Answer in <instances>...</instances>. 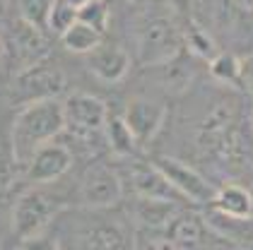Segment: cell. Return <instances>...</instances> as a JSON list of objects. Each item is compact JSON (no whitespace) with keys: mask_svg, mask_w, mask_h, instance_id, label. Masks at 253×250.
<instances>
[{"mask_svg":"<svg viewBox=\"0 0 253 250\" xmlns=\"http://www.w3.org/2000/svg\"><path fill=\"white\" fill-rule=\"evenodd\" d=\"M65 130V115L60 99H39L32 104H24L15 123H12V154L20 166H27L32 154L41 144L56 140Z\"/></svg>","mask_w":253,"mask_h":250,"instance_id":"obj_1","label":"cell"},{"mask_svg":"<svg viewBox=\"0 0 253 250\" xmlns=\"http://www.w3.org/2000/svg\"><path fill=\"white\" fill-rule=\"evenodd\" d=\"M183 51V32L169 17H150L140 27L137 58L142 65H162Z\"/></svg>","mask_w":253,"mask_h":250,"instance_id":"obj_2","label":"cell"},{"mask_svg":"<svg viewBox=\"0 0 253 250\" xmlns=\"http://www.w3.org/2000/svg\"><path fill=\"white\" fill-rule=\"evenodd\" d=\"M164 238L155 241V246H169V248H210V246H232L224 241L212 226L205 221V216L178 212L174 219L159 231Z\"/></svg>","mask_w":253,"mask_h":250,"instance_id":"obj_3","label":"cell"},{"mask_svg":"<svg viewBox=\"0 0 253 250\" xmlns=\"http://www.w3.org/2000/svg\"><path fill=\"white\" fill-rule=\"evenodd\" d=\"M53 214H56V205L43 192L29 190L20 195V200L15 202V210H12V231L20 238V243L43 236Z\"/></svg>","mask_w":253,"mask_h":250,"instance_id":"obj_4","label":"cell"},{"mask_svg":"<svg viewBox=\"0 0 253 250\" xmlns=\"http://www.w3.org/2000/svg\"><path fill=\"white\" fill-rule=\"evenodd\" d=\"M65 92V75L51 63H34L27 65L15 82V101L32 104L39 99H58Z\"/></svg>","mask_w":253,"mask_h":250,"instance_id":"obj_5","label":"cell"},{"mask_svg":"<svg viewBox=\"0 0 253 250\" xmlns=\"http://www.w3.org/2000/svg\"><path fill=\"white\" fill-rule=\"evenodd\" d=\"M155 164L159 166V171L169 178V183L174 185L176 192L186 202H198V205L212 202L217 188L198 169L188 166L181 159H174V156H159V159H155Z\"/></svg>","mask_w":253,"mask_h":250,"instance_id":"obj_6","label":"cell"},{"mask_svg":"<svg viewBox=\"0 0 253 250\" xmlns=\"http://www.w3.org/2000/svg\"><path fill=\"white\" fill-rule=\"evenodd\" d=\"M121 178L118 173L106 166V164H94L84 171L82 185H80V197L82 205L89 210H109L121 200Z\"/></svg>","mask_w":253,"mask_h":250,"instance_id":"obj_7","label":"cell"},{"mask_svg":"<svg viewBox=\"0 0 253 250\" xmlns=\"http://www.w3.org/2000/svg\"><path fill=\"white\" fill-rule=\"evenodd\" d=\"M63 115H65V128L80 135H94L104 130L109 111L99 96L70 94L63 99Z\"/></svg>","mask_w":253,"mask_h":250,"instance_id":"obj_8","label":"cell"},{"mask_svg":"<svg viewBox=\"0 0 253 250\" xmlns=\"http://www.w3.org/2000/svg\"><path fill=\"white\" fill-rule=\"evenodd\" d=\"M167 118V108L162 101L155 99H145V96H135L126 104V111H123V120L126 125L130 128V133L135 135L137 144H147L152 142L162 128Z\"/></svg>","mask_w":253,"mask_h":250,"instance_id":"obj_9","label":"cell"},{"mask_svg":"<svg viewBox=\"0 0 253 250\" xmlns=\"http://www.w3.org/2000/svg\"><path fill=\"white\" fill-rule=\"evenodd\" d=\"M70 166H73L70 149L65 144H58V142L51 140V142L41 144L39 149L32 154L24 171H27V178L32 183H51V180L60 178Z\"/></svg>","mask_w":253,"mask_h":250,"instance_id":"obj_10","label":"cell"},{"mask_svg":"<svg viewBox=\"0 0 253 250\" xmlns=\"http://www.w3.org/2000/svg\"><path fill=\"white\" fill-rule=\"evenodd\" d=\"M128 178H130V185L135 188L140 197L183 202V197L176 192V188L169 183V178L159 171L155 161H133L130 169H128Z\"/></svg>","mask_w":253,"mask_h":250,"instance_id":"obj_11","label":"cell"},{"mask_svg":"<svg viewBox=\"0 0 253 250\" xmlns=\"http://www.w3.org/2000/svg\"><path fill=\"white\" fill-rule=\"evenodd\" d=\"M87 68L92 75H97L101 82H121L130 70V56L116 48V46H104L99 43L94 51L87 53Z\"/></svg>","mask_w":253,"mask_h":250,"instance_id":"obj_12","label":"cell"},{"mask_svg":"<svg viewBox=\"0 0 253 250\" xmlns=\"http://www.w3.org/2000/svg\"><path fill=\"white\" fill-rule=\"evenodd\" d=\"M181 212V202L171 200H157V197H140L137 195L135 205V219L142 229L147 231H162L176 214Z\"/></svg>","mask_w":253,"mask_h":250,"instance_id":"obj_13","label":"cell"},{"mask_svg":"<svg viewBox=\"0 0 253 250\" xmlns=\"http://www.w3.org/2000/svg\"><path fill=\"white\" fill-rule=\"evenodd\" d=\"M212 207L229 216L239 219H253V192L239 183H227L214 190Z\"/></svg>","mask_w":253,"mask_h":250,"instance_id":"obj_14","label":"cell"},{"mask_svg":"<svg viewBox=\"0 0 253 250\" xmlns=\"http://www.w3.org/2000/svg\"><path fill=\"white\" fill-rule=\"evenodd\" d=\"M78 243L84 248H128V246H133V238L128 236V231L123 226L111 224V221H101L84 231V236Z\"/></svg>","mask_w":253,"mask_h":250,"instance_id":"obj_15","label":"cell"},{"mask_svg":"<svg viewBox=\"0 0 253 250\" xmlns=\"http://www.w3.org/2000/svg\"><path fill=\"white\" fill-rule=\"evenodd\" d=\"M205 221H208V224L212 226V231H217L224 241H229L232 246L244 243V241L253 243V219L229 216V214H224V212H219L212 207V214H208Z\"/></svg>","mask_w":253,"mask_h":250,"instance_id":"obj_16","label":"cell"},{"mask_svg":"<svg viewBox=\"0 0 253 250\" xmlns=\"http://www.w3.org/2000/svg\"><path fill=\"white\" fill-rule=\"evenodd\" d=\"M60 41H63V46L70 51V53H82V56H87L89 51H94L99 43L104 41V34L94 29V27H89V24H84V22H73L63 34H60Z\"/></svg>","mask_w":253,"mask_h":250,"instance_id":"obj_17","label":"cell"},{"mask_svg":"<svg viewBox=\"0 0 253 250\" xmlns=\"http://www.w3.org/2000/svg\"><path fill=\"white\" fill-rule=\"evenodd\" d=\"M104 137H106V144L111 147V152L118 154V156H133L135 154L137 140H135V135L130 133V128L126 125L123 115L121 118H109L106 115Z\"/></svg>","mask_w":253,"mask_h":250,"instance_id":"obj_18","label":"cell"},{"mask_svg":"<svg viewBox=\"0 0 253 250\" xmlns=\"http://www.w3.org/2000/svg\"><path fill=\"white\" fill-rule=\"evenodd\" d=\"M210 75L234 89H241V60L234 53H214L210 58Z\"/></svg>","mask_w":253,"mask_h":250,"instance_id":"obj_19","label":"cell"},{"mask_svg":"<svg viewBox=\"0 0 253 250\" xmlns=\"http://www.w3.org/2000/svg\"><path fill=\"white\" fill-rule=\"evenodd\" d=\"M56 0H17L20 7V19H24L27 24L37 27L41 32L48 29V15Z\"/></svg>","mask_w":253,"mask_h":250,"instance_id":"obj_20","label":"cell"},{"mask_svg":"<svg viewBox=\"0 0 253 250\" xmlns=\"http://www.w3.org/2000/svg\"><path fill=\"white\" fill-rule=\"evenodd\" d=\"M78 19L99 29L101 34L109 29V19H111V7L106 0H87L84 5L78 7Z\"/></svg>","mask_w":253,"mask_h":250,"instance_id":"obj_21","label":"cell"},{"mask_svg":"<svg viewBox=\"0 0 253 250\" xmlns=\"http://www.w3.org/2000/svg\"><path fill=\"white\" fill-rule=\"evenodd\" d=\"M183 46H188V51L195 58H205V60H210L217 53L214 41L203 29H198V27H191L188 32H183Z\"/></svg>","mask_w":253,"mask_h":250,"instance_id":"obj_22","label":"cell"},{"mask_svg":"<svg viewBox=\"0 0 253 250\" xmlns=\"http://www.w3.org/2000/svg\"><path fill=\"white\" fill-rule=\"evenodd\" d=\"M162 65H164V79L169 82L171 89L181 92V89H186V87L191 84V70H188L186 63L181 60V53L174 56L171 60H167V63H162Z\"/></svg>","mask_w":253,"mask_h":250,"instance_id":"obj_23","label":"cell"},{"mask_svg":"<svg viewBox=\"0 0 253 250\" xmlns=\"http://www.w3.org/2000/svg\"><path fill=\"white\" fill-rule=\"evenodd\" d=\"M73 22H78V10L73 5H68L65 0H56L48 15V29H53L56 34H63Z\"/></svg>","mask_w":253,"mask_h":250,"instance_id":"obj_24","label":"cell"},{"mask_svg":"<svg viewBox=\"0 0 253 250\" xmlns=\"http://www.w3.org/2000/svg\"><path fill=\"white\" fill-rule=\"evenodd\" d=\"M241 89L253 94V53L246 60H241Z\"/></svg>","mask_w":253,"mask_h":250,"instance_id":"obj_25","label":"cell"},{"mask_svg":"<svg viewBox=\"0 0 253 250\" xmlns=\"http://www.w3.org/2000/svg\"><path fill=\"white\" fill-rule=\"evenodd\" d=\"M65 2H68V5H73V7H75V10H78L80 5H84V2H87V0H65Z\"/></svg>","mask_w":253,"mask_h":250,"instance_id":"obj_26","label":"cell"},{"mask_svg":"<svg viewBox=\"0 0 253 250\" xmlns=\"http://www.w3.org/2000/svg\"><path fill=\"white\" fill-rule=\"evenodd\" d=\"M239 5L246 7V10H253V0H239Z\"/></svg>","mask_w":253,"mask_h":250,"instance_id":"obj_27","label":"cell"},{"mask_svg":"<svg viewBox=\"0 0 253 250\" xmlns=\"http://www.w3.org/2000/svg\"><path fill=\"white\" fill-rule=\"evenodd\" d=\"M7 2H10V0H0V12H5V10H7Z\"/></svg>","mask_w":253,"mask_h":250,"instance_id":"obj_28","label":"cell"},{"mask_svg":"<svg viewBox=\"0 0 253 250\" xmlns=\"http://www.w3.org/2000/svg\"><path fill=\"white\" fill-rule=\"evenodd\" d=\"M128 2H135V5H145V2H152V0H128Z\"/></svg>","mask_w":253,"mask_h":250,"instance_id":"obj_29","label":"cell"},{"mask_svg":"<svg viewBox=\"0 0 253 250\" xmlns=\"http://www.w3.org/2000/svg\"><path fill=\"white\" fill-rule=\"evenodd\" d=\"M0 58H2V48H0Z\"/></svg>","mask_w":253,"mask_h":250,"instance_id":"obj_30","label":"cell"}]
</instances>
